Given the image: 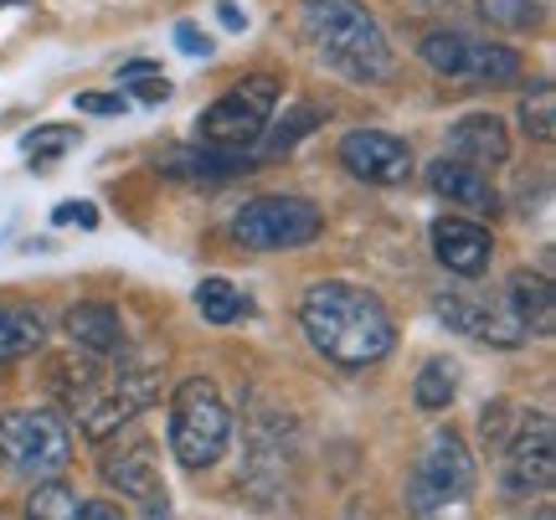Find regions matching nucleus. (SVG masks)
Wrapping results in <instances>:
<instances>
[{"label": "nucleus", "instance_id": "f257e3e1", "mask_svg": "<svg viewBox=\"0 0 556 520\" xmlns=\"http://www.w3.org/2000/svg\"><path fill=\"white\" fill-rule=\"evenodd\" d=\"M299 330L340 371H366V366H377V360H387L397 351L392 309L371 289L345 283V279H319L304 289V300H299Z\"/></svg>", "mask_w": 556, "mask_h": 520}, {"label": "nucleus", "instance_id": "f03ea898", "mask_svg": "<svg viewBox=\"0 0 556 520\" xmlns=\"http://www.w3.org/2000/svg\"><path fill=\"white\" fill-rule=\"evenodd\" d=\"M299 31L345 83H387L397 67L381 21L361 0H299Z\"/></svg>", "mask_w": 556, "mask_h": 520}, {"label": "nucleus", "instance_id": "7ed1b4c3", "mask_svg": "<svg viewBox=\"0 0 556 520\" xmlns=\"http://www.w3.org/2000/svg\"><path fill=\"white\" fill-rule=\"evenodd\" d=\"M62 397L78 413L83 433L93 443H109L124 422H135L150 402L160 397V377L155 366L144 360H119V366H103V360H78V366H62Z\"/></svg>", "mask_w": 556, "mask_h": 520}, {"label": "nucleus", "instance_id": "20e7f679", "mask_svg": "<svg viewBox=\"0 0 556 520\" xmlns=\"http://www.w3.org/2000/svg\"><path fill=\"white\" fill-rule=\"evenodd\" d=\"M475 484H479V469L464 433L458 428H433L413 464V474H407V510L422 520H443L469 505Z\"/></svg>", "mask_w": 556, "mask_h": 520}, {"label": "nucleus", "instance_id": "39448f33", "mask_svg": "<svg viewBox=\"0 0 556 520\" xmlns=\"http://www.w3.org/2000/svg\"><path fill=\"white\" fill-rule=\"evenodd\" d=\"M232 443V407L212 377H186L170 397V454L180 469H212Z\"/></svg>", "mask_w": 556, "mask_h": 520}, {"label": "nucleus", "instance_id": "423d86ee", "mask_svg": "<svg viewBox=\"0 0 556 520\" xmlns=\"http://www.w3.org/2000/svg\"><path fill=\"white\" fill-rule=\"evenodd\" d=\"M278 99H283V83L274 73L238 78L222 99H212L201 109L197 144H212V150H253L263 140V129L274 124Z\"/></svg>", "mask_w": 556, "mask_h": 520}, {"label": "nucleus", "instance_id": "0eeeda50", "mask_svg": "<svg viewBox=\"0 0 556 520\" xmlns=\"http://www.w3.org/2000/svg\"><path fill=\"white\" fill-rule=\"evenodd\" d=\"M73 459V433L52 407L0 413V464L21 480H58Z\"/></svg>", "mask_w": 556, "mask_h": 520}, {"label": "nucleus", "instance_id": "6e6552de", "mask_svg": "<svg viewBox=\"0 0 556 520\" xmlns=\"http://www.w3.org/2000/svg\"><path fill=\"white\" fill-rule=\"evenodd\" d=\"M325 232V212L309 196H253L232 217V242L248 253H299Z\"/></svg>", "mask_w": 556, "mask_h": 520}, {"label": "nucleus", "instance_id": "1a4fd4ad", "mask_svg": "<svg viewBox=\"0 0 556 520\" xmlns=\"http://www.w3.org/2000/svg\"><path fill=\"white\" fill-rule=\"evenodd\" d=\"M556 480V422L552 413H520L516 433L500 448V484L510 495H546Z\"/></svg>", "mask_w": 556, "mask_h": 520}, {"label": "nucleus", "instance_id": "9d476101", "mask_svg": "<svg viewBox=\"0 0 556 520\" xmlns=\"http://www.w3.org/2000/svg\"><path fill=\"white\" fill-rule=\"evenodd\" d=\"M336 155L366 186H402L413 176V144L402 135H387V129H351V135H340Z\"/></svg>", "mask_w": 556, "mask_h": 520}, {"label": "nucleus", "instance_id": "9b49d317", "mask_svg": "<svg viewBox=\"0 0 556 520\" xmlns=\"http://www.w3.org/2000/svg\"><path fill=\"white\" fill-rule=\"evenodd\" d=\"M428 242H433V258L458 279H479L495 263V232L475 217H433Z\"/></svg>", "mask_w": 556, "mask_h": 520}, {"label": "nucleus", "instance_id": "f8f14e48", "mask_svg": "<svg viewBox=\"0 0 556 520\" xmlns=\"http://www.w3.org/2000/svg\"><path fill=\"white\" fill-rule=\"evenodd\" d=\"M443 155L479 170V176H490V170H500V165L510 161V129H505L500 114H464V119L448 124Z\"/></svg>", "mask_w": 556, "mask_h": 520}, {"label": "nucleus", "instance_id": "ddd939ff", "mask_svg": "<svg viewBox=\"0 0 556 520\" xmlns=\"http://www.w3.org/2000/svg\"><path fill=\"white\" fill-rule=\"evenodd\" d=\"M433 315L458 335H475V341L490 345H520L526 335L516 330V320L505 315V304H490L479 294H464V289H448V294H433Z\"/></svg>", "mask_w": 556, "mask_h": 520}, {"label": "nucleus", "instance_id": "4468645a", "mask_svg": "<svg viewBox=\"0 0 556 520\" xmlns=\"http://www.w3.org/2000/svg\"><path fill=\"white\" fill-rule=\"evenodd\" d=\"M155 170L165 180H191V186H217V180L248 176L258 170L253 150H212V144H176L155 161Z\"/></svg>", "mask_w": 556, "mask_h": 520}, {"label": "nucleus", "instance_id": "2eb2a0df", "mask_svg": "<svg viewBox=\"0 0 556 520\" xmlns=\"http://www.w3.org/2000/svg\"><path fill=\"white\" fill-rule=\"evenodd\" d=\"M505 315L516 320V330L531 341H552L556 335V294H552V279L546 274H531V268H516L505 279Z\"/></svg>", "mask_w": 556, "mask_h": 520}, {"label": "nucleus", "instance_id": "dca6fc26", "mask_svg": "<svg viewBox=\"0 0 556 520\" xmlns=\"http://www.w3.org/2000/svg\"><path fill=\"white\" fill-rule=\"evenodd\" d=\"M99 474L109 490H119L129 500H150L160 484V459H155V443L150 439H124V443H109V454L99 459Z\"/></svg>", "mask_w": 556, "mask_h": 520}, {"label": "nucleus", "instance_id": "f3484780", "mask_svg": "<svg viewBox=\"0 0 556 520\" xmlns=\"http://www.w3.org/2000/svg\"><path fill=\"white\" fill-rule=\"evenodd\" d=\"M422 180H428V191H433V196H443L448 206H458V212H475V217H495L500 212V191L490 186V176H479V170L448 161V155L428 161Z\"/></svg>", "mask_w": 556, "mask_h": 520}, {"label": "nucleus", "instance_id": "a211bd4d", "mask_svg": "<svg viewBox=\"0 0 556 520\" xmlns=\"http://www.w3.org/2000/svg\"><path fill=\"white\" fill-rule=\"evenodd\" d=\"M62 330H67V341L78 345L83 356H93V360L124 356V320L114 304H103V300L73 304V309L62 315Z\"/></svg>", "mask_w": 556, "mask_h": 520}, {"label": "nucleus", "instance_id": "6ab92c4d", "mask_svg": "<svg viewBox=\"0 0 556 520\" xmlns=\"http://www.w3.org/2000/svg\"><path fill=\"white\" fill-rule=\"evenodd\" d=\"M41 345H47V320H41L37 304L0 300V366L37 356Z\"/></svg>", "mask_w": 556, "mask_h": 520}, {"label": "nucleus", "instance_id": "aec40b11", "mask_svg": "<svg viewBox=\"0 0 556 520\" xmlns=\"http://www.w3.org/2000/svg\"><path fill=\"white\" fill-rule=\"evenodd\" d=\"M520 52L505 47V41H469L464 47V78L469 83H484V88H510L520 78Z\"/></svg>", "mask_w": 556, "mask_h": 520}, {"label": "nucleus", "instance_id": "412c9836", "mask_svg": "<svg viewBox=\"0 0 556 520\" xmlns=\"http://www.w3.org/2000/svg\"><path fill=\"white\" fill-rule=\"evenodd\" d=\"M319 119H325V114H319V103H289V109H283V119H274L268 129H263L258 150L263 155H289L299 140H309V135H315Z\"/></svg>", "mask_w": 556, "mask_h": 520}, {"label": "nucleus", "instance_id": "4be33fe9", "mask_svg": "<svg viewBox=\"0 0 556 520\" xmlns=\"http://www.w3.org/2000/svg\"><path fill=\"white\" fill-rule=\"evenodd\" d=\"M458 397V366L448 356H433L422 360V371H417L413 381V402L422 407V413H443L448 402Z\"/></svg>", "mask_w": 556, "mask_h": 520}, {"label": "nucleus", "instance_id": "5701e85b", "mask_svg": "<svg viewBox=\"0 0 556 520\" xmlns=\"http://www.w3.org/2000/svg\"><path fill=\"white\" fill-rule=\"evenodd\" d=\"M83 500H78V490L62 480H37L31 484V495H26V520H78Z\"/></svg>", "mask_w": 556, "mask_h": 520}, {"label": "nucleus", "instance_id": "b1692460", "mask_svg": "<svg viewBox=\"0 0 556 520\" xmlns=\"http://www.w3.org/2000/svg\"><path fill=\"white\" fill-rule=\"evenodd\" d=\"M197 309H201V320L232 325V320H242V315H248V300H242L238 283H227V279H201V283H197Z\"/></svg>", "mask_w": 556, "mask_h": 520}, {"label": "nucleus", "instance_id": "393cba45", "mask_svg": "<svg viewBox=\"0 0 556 520\" xmlns=\"http://www.w3.org/2000/svg\"><path fill=\"white\" fill-rule=\"evenodd\" d=\"M464 47H469L464 31H428L417 41V58L428 62L438 78H464Z\"/></svg>", "mask_w": 556, "mask_h": 520}, {"label": "nucleus", "instance_id": "a878e982", "mask_svg": "<svg viewBox=\"0 0 556 520\" xmlns=\"http://www.w3.org/2000/svg\"><path fill=\"white\" fill-rule=\"evenodd\" d=\"M78 140H83L78 124H37V129L21 135V150L37 155V165H47V161H58V155H67Z\"/></svg>", "mask_w": 556, "mask_h": 520}, {"label": "nucleus", "instance_id": "bb28decb", "mask_svg": "<svg viewBox=\"0 0 556 520\" xmlns=\"http://www.w3.org/2000/svg\"><path fill=\"white\" fill-rule=\"evenodd\" d=\"M546 11V0H479V16L500 31H531Z\"/></svg>", "mask_w": 556, "mask_h": 520}, {"label": "nucleus", "instance_id": "cd10ccee", "mask_svg": "<svg viewBox=\"0 0 556 520\" xmlns=\"http://www.w3.org/2000/svg\"><path fill=\"white\" fill-rule=\"evenodd\" d=\"M520 129L531 140H552L556 135V109H552V83H536V93L520 99Z\"/></svg>", "mask_w": 556, "mask_h": 520}, {"label": "nucleus", "instance_id": "c85d7f7f", "mask_svg": "<svg viewBox=\"0 0 556 520\" xmlns=\"http://www.w3.org/2000/svg\"><path fill=\"white\" fill-rule=\"evenodd\" d=\"M516 407H510V402H490V407H484V418H479V433H484V448H490V454H500V448H505V439H510V433H516Z\"/></svg>", "mask_w": 556, "mask_h": 520}, {"label": "nucleus", "instance_id": "c756f323", "mask_svg": "<svg viewBox=\"0 0 556 520\" xmlns=\"http://www.w3.org/2000/svg\"><path fill=\"white\" fill-rule=\"evenodd\" d=\"M129 93H135L139 103H165L170 99V78L165 73H129V78H119Z\"/></svg>", "mask_w": 556, "mask_h": 520}, {"label": "nucleus", "instance_id": "7c9ffc66", "mask_svg": "<svg viewBox=\"0 0 556 520\" xmlns=\"http://www.w3.org/2000/svg\"><path fill=\"white\" fill-rule=\"evenodd\" d=\"M170 37H176V47L186 52V58H212V52H217L212 31H201L197 21H176V31H170Z\"/></svg>", "mask_w": 556, "mask_h": 520}, {"label": "nucleus", "instance_id": "2f4dec72", "mask_svg": "<svg viewBox=\"0 0 556 520\" xmlns=\"http://www.w3.org/2000/svg\"><path fill=\"white\" fill-rule=\"evenodd\" d=\"M52 221H58V227L78 221L83 232H93V227H99V212H93V201H62L58 212H52Z\"/></svg>", "mask_w": 556, "mask_h": 520}, {"label": "nucleus", "instance_id": "473e14b6", "mask_svg": "<svg viewBox=\"0 0 556 520\" xmlns=\"http://www.w3.org/2000/svg\"><path fill=\"white\" fill-rule=\"evenodd\" d=\"M129 99L124 93H78V114H124Z\"/></svg>", "mask_w": 556, "mask_h": 520}, {"label": "nucleus", "instance_id": "72a5a7b5", "mask_svg": "<svg viewBox=\"0 0 556 520\" xmlns=\"http://www.w3.org/2000/svg\"><path fill=\"white\" fill-rule=\"evenodd\" d=\"M78 520H129V516H124L114 500H88V505L78 510Z\"/></svg>", "mask_w": 556, "mask_h": 520}, {"label": "nucleus", "instance_id": "f704fd0d", "mask_svg": "<svg viewBox=\"0 0 556 520\" xmlns=\"http://www.w3.org/2000/svg\"><path fill=\"white\" fill-rule=\"evenodd\" d=\"M217 16H222V26H227V31H242V26H248V16H242V11L232 5V0H222V5H217Z\"/></svg>", "mask_w": 556, "mask_h": 520}, {"label": "nucleus", "instance_id": "c9c22d12", "mask_svg": "<svg viewBox=\"0 0 556 520\" xmlns=\"http://www.w3.org/2000/svg\"><path fill=\"white\" fill-rule=\"evenodd\" d=\"M5 5H31V0H5Z\"/></svg>", "mask_w": 556, "mask_h": 520}, {"label": "nucleus", "instance_id": "e433bc0d", "mask_svg": "<svg viewBox=\"0 0 556 520\" xmlns=\"http://www.w3.org/2000/svg\"><path fill=\"white\" fill-rule=\"evenodd\" d=\"M0 5H5V0H0Z\"/></svg>", "mask_w": 556, "mask_h": 520}]
</instances>
